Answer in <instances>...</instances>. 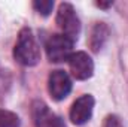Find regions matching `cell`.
<instances>
[{
    "label": "cell",
    "instance_id": "cell-1",
    "mask_svg": "<svg viewBox=\"0 0 128 127\" xmlns=\"http://www.w3.org/2000/svg\"><path fill=\"white\" fill-rule=\"evenodd\" d=\"M14 57L22 66H34L39 63L40 46L30 29H22L20 32L14 48Z\"/></svg>",
    "mask_w": 128,
    "mask_h": 127
},
{
    "label": "cell",
    "instance_id": "cell-2",
    "mask_svg": "<svg viewBox=\"0 0 128 127\" xmlns=\"http://www.w3.org/2000/svg\"><path fill=\"white\" fill-rule=\"evenodd\" d=\"M57 26L61 30V34L67 36L73 42L80 33V21L74 12V8L70 3H61L57 12Z\"/></svg>",
    "mask_w": 128,
    "mask_h": 127
},
{
    "label": "cell",
    "instance_id": "cell-3",
    "mask_svg": "<svg viewBox=\"0 0 128 127\" xmlns=\"http://www.w3.org/2000/svg\"><path fill=\"white\" fill-rule=\"evenodd\" d=\"M72 49H73V40L64 34H54L46 42L48 58L54 63H61L68 60V57L73 54Z\"/></svg>",
    "mask_w": 128,
    "mask_h": 127
},
{
    "label": "cell",
    "instance_id": "cell-4",
    "mask_svg": "<svg viewBox=\"0 0 128 127\" xmlns=\"http://www.w3.org/2000/svg\"><path fill=\"white\" fill-rule=\"evenodd\" d=\"M67 61H68V69H70L73 78H76L79 81H85V79L92 76L94 61L86 52H84V51L73 52Z\"/></svg>",
    "mask_w": 128,
    "mask_h": 127
},
{
    "label": "cell",
    "instance_id": "cell-5",
    "mask_svg": "<svg viewBox=\"0 0 128 127\" xmlns=\"http://www.w3.org/2000/svg\"><path fill=\"white\" fill-rule=\"evenodd\" d=\"M94 111V97L91 94H84L74 100L70 108V120L76 126H82L91 120Z\"/></svg>",
    "mask_w": 128,
    "mask_h": 127
},
{
    "label": "cell",
    "instance_id": "cell-6",
    "mask_svg": "<svg viewBox=\"0 0 128 127\" xmlns=\"http://www.w3.org/2000/svg\"><path fill=\"white\" fill-rule=\"evenodd\" d=\"M48 91L54 100H63L72 91V79L64 70H54L48 78Z\"/></svg>",
    "mask_w": 128,
    "mask_h": 127
},
{
    "label": "cell",
    "instance_id": "cell-7",
    "mask_svg": "<svg viewBox=\"0 0 128 127\" xmlns=\"http://www.w3.org/2000/svg\"><path fill=\"white\" fill-rule=\"evenodd\" d=\"M107 39H109V27L104 23H97L96 26L92 27V30H91L90 48L94 52H98L104 46V43H106Z\"/></svg>",
    "mask_w": 128,
    "mask_h": 127
},
{
    "label": "cell",
    "instance_id": "cell-8",
    "mask_svg": "<svg viewBox=\"0 0 128 127\" xmlns=\"http://www.w3.org/2000/svg\"><path fill=\"white\" fill-rule=\"evenodd\" d=\"M0 127H20V117L10 111H0Z\"/></svg>",
    "mask_w": 128,
    "mask_h": 127
},
{
    "label": "cell",
    "instance_id": "cell-9",
    "mask_svg": "<svg viewBox=\"0 0 128 127\" xmlns=\"http://www.w3.org/2000/svg\"><path fill=\"white\" fill-rule=\"evenodd\" d=\"M33 6H34V9L39 12V14H42V15H49L51 12H52V8H54V2H51V0H36L34 3H33Z\"/></svg>",
    "mask_w": 128,
    "mask_h": 127
},
{
    "label": "cell",
    "instance_id": "cell-10",
    "mask_svg": "<svg viewBox=\"0 0 128 127\" xmlns=\"http://www.w3.org/2000/svg\"><path fill=\"white\" fill-rule=\"evenodd\" d=\"M106 127H122V124H121L119 118L113 115V117H109V118H107V123H106Z\"/></svg>",
    "mask_w": 128,
    "mask_h": 127
},
{
    "label": "cell",
    "instance_id": "cell-11",
    "mask_svg": "<svg viewBox=\"0 0 128 127\" xmlns=\"http://www.w3.org/2000/svg\"><path fill=\"white\" fill-rule=\"evenodd\" d=\"M113 5V2H97L96 6H98V8H103V9H107V8H110Z\"/></svg>",
    "mask_w": 128,
    "mask_h": 127
}]
</instances>
